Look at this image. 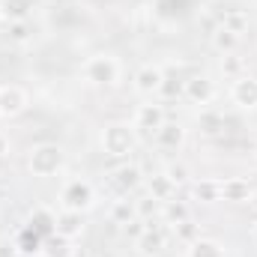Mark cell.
Instances as JSON below:
<instances>
[{
	"instance_id": "1",
	"label": "cell",
	"mask_w": 257,
	"mask_h": 257,
	"mask_svg": "<svg viewBox=\"0 0 257 257\" xmlns=\"http://www.w3.org/2000/svg\"><path fill=\"white\" fill-rule=\"evenodd\" d=\"M81 78L90 84V87H117L120 78H123V63L120 57L108 54V51H99V54H90L84 63H81Z\"/></svg>"
},
{
	"instance_id": "2",
	"label": "cell",
	"mask_w": 257,
	"mask_h": 257,
	"mask_svg": "<svg viewBox=\"0 0 257 257\" xmlns=\"http://www.w3.org/2000/svg\"><path fill=\"white\" fill-rule=\"evenodd\" d=\"M99 144H102L105 156H111V159H128L135 153V147H138V132L126 120H114V123L102 126Z\"/></svg>"
},
{
	"instance_id": "3",
	"label": "cell",
	"mask_w": 257,
	"mask_h": 257,
	"mask_svg": "<svg viewBox=\"0 0 257 257\" xmlns=\"http://www.w3.org/2000/svg\"><path fill=\"white\" fill-rule=\"evenodd\" d=\"M63 165H66V153L60 144H36L27 153V171L39 180L57 177L63 171Z\"/></svg>"
},
{
	"instance_id": "4",
	"label": "cell",
	"mask_w": 257,
	"mask_h": 257,
	"mask_svg": "<svg viewBox=\"0 0 257 257\" xmlns=\"http://www.w3.org/2000/svg\"><path fill=\"white\" fill-rule=\"evenodd\" d=\"M60 209H69V212H90L96 206V189L90 180H69L63 189H60Z\"/></svg>"
},
{
	"instance_id": "5",
	"label": "cell",
	"mask_w": 257,
	"mask_h": 257,
	"mask_svg": "<svg viewBox=\"0 0 257 257\" xmlns=\"http://www.w3.org/2000/svg\"><path fill=\"white\" fill-rule=\"evenodd\" d=\"M165 69L159 63H144L138 66V72H135V78H132V90L138 93V96H144V99H153L156 93H162L165 90Z\"/></svg>"
},
{
	"instance_id": "6",
	"label": "cell",
	"mask_w": 257,
	"mask_h": 257,
	"mask_svg": "<svg viewBox=\"0 0 257 257\" xmlns=\"http://www.w3.org/2000/svg\"><path fill=\"white\" fill-rule=\"evenodd\" d=\"M168 123V114H165V105H159V102H144V105H138L135 108V117H132V126L135 132H144V135H156L159 128Z\"/></svg>"
},
{
	"instance_id": "7",
	"label": "cell",
	"mask_w": 257,
	"mask_h": 257,
	"mask_svg": "<svg viewBox=\"0 0 257 257\" xmlns=\"http://www.w3.org/2000/svg\"><path fill=\"white\" fill-rule=\"evenodd\" d=\"M183 96H186L189 105L209 108V105L215 102V96H218V87H215V81L206 78V75H192V78L183 84Z\"/></svg>"
},
{
	"instance_id": "8",
	"label": "cell",
	"mask_w": 257,
	"mask_h": 257,
	"mask_svg": "<svg viewBox=\"0 0 257 257\" xmlns=\"http://www.w3.org/2000/svg\"><path fill=\"white\" fill-rule=\"evenodd\" d=\"M27 108H30V96H27L24 87H18V84L0 87V117H3V120L21 117Z\"/></svg>"
},
{
	"instance_id": "9",
	"label": "cell",
	"mask_w": 257,
	"mask_h": 257,
	"mask_svg": "<svg viewBox=\"0 0 257 257\" xmlns=\"http://www.w3.org/2000/svg\"><path fill=\"white\" fill-rule=\"evenodd\" d=\"M135 248L141 257H162L168 248V230L162 224H147V230L135 239Z\"/></svg>"
},
{
	"instance_id": "10",
	"label": "cell",
	"mask_w": 257,
	"mask_h": 257,
	"mask_svg": "<svg viewBox=\"0 0 257 257\" xmlns=\"http://www.w3.org/2000/svg\"><path fill=\"white\" fill-rule=\"evenodd\" d=\"M108 180H111V186L117 189V194L128 197L135 189H141V183H144V174H141V168H138V165L123 162V165H117V168L108 174Z\"/></svg>"
},
{
	"instance_id": "11",
	"label": "cell",
	"mask_w": 257,
	"mask_h": 257,
	"mask_svg": "<svg viewBox=\"0 0 257 257\" xmlns=\"http://www.w3.org/2000/svg\"><path fill=\"white\" fill-rule=\"evenodd\" d=\"M230 102L239 111H257V78L254 75H242L230 84Z\"/></svg>"
},
{
	"instance_id": "12",
	"label": "cell",
	"mask_w": 257,
	"mask_h": 257,
	"mask_svg": "<svg viewBox=\"0 0 257 257\" xmlns=\"http://www.w3.org/2000/svg\"><path fill=\"white\" fill-rule=\"evenodd\" d=\"M251 194H254V189H251V183L245 177L221 180V200H227V203H248Z\"/></svg>"
},
{
	"instance_id": "13",
	"label": "cell",
	"mask_w": 257,
	"mask_h": 257,
	"mask_svg": "<svg viewBox=\"0 0 257 257\" xmlns=\"http://www.w3.org/2000/svg\"><path fill=\"white\" fill-rule=\"evenodd\" d=\"M156 144H159V150H168V153H177V150H183V144H186V128L180 126V123H165V126L159 128L156 135Z\"/></svg>"
},
{
	"instance_id": "14",
	"label": "cell",
	"mask_w": 257,
	"mask_h": 257,
	"mask_svg": "<svg viewBox=\"0 0 257 257\" xmlns=\"http://www.w3.org/2000/svg\"><path fill=\"white\" fill-rule=\"evenodd\" d=\"M147 197H153V200H159V203L174 200V197H177V186H174V180H171L165 171L153 174V177L147 180Z\"/></svg>"
},
{
	"instance_id": "15",
	"label": "cell",
	"mask_w": 257,
	"mask_h": 257,
	"mask_svg": "<svg viewBox=\"0 0 257 257\" xmlns=\"http://www.w3.org/2000/svg\"><path fill=\"white\" fill-rule=\"evenodd\" d=\"M192 200L203 203V206L218 203V200H221V180H215V177H203V180H197V183L192 186Z\"/></svg>"
},
{
	"instance_id": "16",
	"label": "cell",
	"mask_w": 257,
	"mask_h": 257,
	"mask_svg": "<svg viewBox=\"0 0 257 257\" xmlns=\"http://www.w3.org/2000/svg\"><path fill=\"white\" fill-rule=\"evenodd\" d=\"M84 215L81 212H69V209H60L57 212V227H54V233H60V236H66V239H78L81 233H84Z\"/></svg>"
},
{
	"instance_id": "17",
	"label": "cell",
	"mask_w": 257,
	"mask_h": 257,
	"mask_svg": "<svg viewBox=\"0 0 257 257\" xmlns=\"http://www.w3.org/2000/svg\"><path fill=\"white\" fill-rule=\"evenodd\" d=\"M15 245H18L21 257H36V254H42V248H45V236L24 224V227L15 233Z\"/></svg>"
},
{
	"instance_id": "18",
	"label": "cell",
	"mask_w": 257,
	"mask_h": 257,
	"mask_svg": "<svg viewBox=\"0 0 257 257\" xmlns=\"http://www.w3.org/2000/svg\"><path fill=\"white\" fill-rule=\"evenodd\" d=\"M27 227H33L36 233H42L45 239L54 233V227H57V212L54 209H48V206H36L30 215H27Z\"/></svg>"
},
{
	"instance_id": "19",
	"label": "cell",
	"mask_w": 257,
	"mask_h": 257,
	"mask_svg": "<svg viewBox=\"0 0 257 257\" xmlns=\"http://www.w3.org/2000/svg\"><path fill=\"white\" fill-rule=\"evenodd\" d=\"M0 15L6 24H21L33 15V0H0Z\"/></svg>"
},
{
	"instance_id": "20",
	"label": "cell",
	"mask_w": 257,
	"mask_h": 257,
	"mask_svg": "<svg viewBox=\"0 0 257 257\" xmlns=\"http://www.w3.org/2000/svg\"><path fill=\"white\" fill-rule=\"evenodd\" d=\"M239 39H242V36L230 33L224 24H215V27H212V33H209V45H212L218 54H233V51H236V45H239Z\"/></svg>"
},
{
	"instance_id": "21",
	"label": "cell",
	"mask_w": 257,
	"mask_h": 257,
	"mask_svg": "<svg viewBox=\"0 0 257 257\" xmlns=\"http://www.w3.org/2000/svg\"><path fill=\"white\" fill-rule=\"evenodd\" d=\"M186 257H227V248L212 236H200L192 245H186Z\"/></svg>"
},
{
	"instance_id": "22",
	"label": "cell",
	"mask_w": 257,
	"mask_h": 257,
	"mask_svg": "<svg viewBox=\"0 0 257 257\" xmlns=\"http://www.w3.org/2000/svg\"><path fill=\"white\" fill-rule=\"evenodd\" d=\"M197 126H200V135L206 138H218L224 132V114L215 111V108H200L197 114Z\"/></svg>"
},
{
	"instance_id": "23",
	"label": "cell",
	"mask_w": 257,
	"mask_h": 257,
	"mask_svg": "<svg viewBox=\"0 0 257 257\" xmlns=\"http://www.w3.org/2000/svg\"><path fill=\"white\" fill-rule=\"evenodd\" d=\"M186 218H192V212H189V206L183 203V200H168V203H162V221L165 224H180V221H186Z\"/></svg>"
},
{
	"instance_id": "24",
	"label": "cell",
	"mask_w": 257,
	"mask_h": 257,
	"mask_svg": "<svg viewBox=\"0 0 257 257\" xmlns=\"http://www.w3.org/2000/svg\"><path fill=\"white\" fill-rule=\"evenodd\" d=\"M45 257H75V248H72V239H66L60 233H51L45 239V248H42Z\"/></svg>"
},
{
	"instance_id": "25",
	"label": "cell",
	"mask_w": 257,
	"mask_h": 257,
	"mask_svg": "<svg viewBox=\"0 0 257 257\" xmlns=\"http://www.w3.org/2000/svg\"><path fill=\"white\" fill-rule=\"evenodd\" d=\"M248 21H251V18H248V12H245V9H227V12L221 15V21H218V24H224L230 33L242 36V33L248 30Z\"/></svg>"
},
{
	"instance_id": "26",
	"label": "cell",
	"mask_w": 257,
	"mask_h": 257,
	"mask_svg": "<svg viewBox=\"0 0 257 257\" xmlns=\"http://www.w3.org/2000/svg\"><path fill=\"white\" fill-rule=\"evenodd\" d=\"M108 218H111V224H128L132 218H138V212H135V206L128 203V200H114L111 203V209H108Z\"/></svg>"
},
{
	"instance_id": "27",
	"label": "cell",
	"mask_w": 257,
	"mask_h": 257,
	"mask_svg": "<svg viewBox=\"0 0 257 257\" xmlns=\"http://www.w3.org/2000/svg\"><path fill=\"white\" fill-rule=\"evenodd\" d=\"M171 230H174V236H177V239H180L183 245H192L194 239H200V236H203V233H200V224H194L192 218H186V221L174 224Z\"/></svg>"
},
{
	"instance_id": "28",
	"label": "cell",
	"mask_w": 257,
	"mask_h": 257,
	"mask_svg": "<svg viewBox=\"0 0 257 257\" xmlns=\"http://www.w3.org/2000/svg\"><path fill=\"white\" fill-rule=\"evenodd\" d=\"M135 212H138V218H141V221L153 224V218H162V203H159V200H153V197H144V200H138V203H135Z\"/></svg>"
},
{
	"instance_id": "29",
	"label": "cell",
	"mask_w": 257,
	"mask_h": 257,
	"mask_svg": "<svg viewBox=\"0 0 257 257\" xmlns=\"http://www.w3.org/2000/svg\"><path fill=\"white\" fill-rule=\"evenodd\" d=\"M221 72H224V78L236 81V78L245 75V60L236 57V51H233V54H221Z\"/></svg>"
},
{
	"instance_id": "30",
	"label": "cell",
	"mask_w": 257,
	"mask_h": 257,
	"mask_svg": "<svg viewBox=\"0 0 257 257\" xmlns=\"http://www.w3.org/2000/svg\"><path fill=\"white\" fill-rule=\"evenodd\" d=\"M165 174L174 180V186H177V189H183V186L189 183V177H192V174H189V168H186L183 162H174V165H168V168H165Z\"/></svg>"
},
{
	"instance_id": "31",
	"label": "cell",
	"mask_w": 257,
	"mask_h": 257,
	"mask_svg": "<svg viewBox=\"0 0 257 257\" xmlns=\"http://www.w3.org/2000/svg\"><path fill=\"white\" fill-rule=\"evenodd\" d=\"M9 39H12V42H27V39H30L27 21H21V24H9Z\"/></svg>"
},
{
	"instance_id": "32",
	"label": "cell",
	"mask_w": 257,
	"mask_h": 257,
	"mask_svg": "<svg viewBox=\"0 0 257 257\" xmlns=\"http://www.w3.org/2000/svg\"><path fill=\"white\" fill-rule=\"evenodd\" d=\"M144 230H147V221H141V218H132L128 224H123V233H126V236H132V239H138Z\"/></svg>"
},
{
	"instance_id": "33",
	"label": "cell",
	"mask_w": 257,
	"mask_h": 257,
	"mask_svg": "<svg viewBox=\"0 0 257 257\" xmlns=\"http://www.w3.org/2000/svg\"><path fill=\"white\" fill-rule=\"evenodd\" d=\"M0 257H21L18 245H15V236H6V239H0Z\"/></svg>"
},
{
	"instance_id": "34",
	"label": "cell",
	"mask_w": 257,
	"mask_h": 257,
	"mask_svg": "<svg viewBox=\"0 0 257 257\" xmlns=\"http://www.w3.org/2000/svg\"><path fill=\"white\" fill-rule=\"evenodd\" d=\"M9 150H12V144H9V138L0 132V159H6V156H9Z\"/></svg>"
},
{
	"instance_id": "35",
	"label": "cell",
	"mask_w": 257,
	"mask_h": 257,
	"mask_svg": "<svg viewBox=\"0 0 257 257\" xmlns=\"http://www.w3.org/2000/svg\"><path fill=\"white\" fill-rule=\"evenodd\" d=\"M248 206H251V209H254V215H257V192L251 194V200H248Z\"/></svg>"
},
{
	"instance_id": "36",
	"label": "cell",
	"mask_w": 257,
	"mask_h": 257,
	"mask_svg": "<svg viewBox=\"0 0 257 257\" xmlns=\"http://www.w3.org/2000/svg\"><path fill=\"white\" fill-rule=\"evenodd\" d=\"M251 239H254V245H257V224L251 227Z\"/></svg>"
},
{
	"instance_id": "37",
	"label": "cell",
	"mask_w": 257,
	"mask_h": 257,
	"mask_svg": "<svg viewBox=\"0 0 257 257\" xmlns=\"http://www.w3.org/2000/svg\"><path fill=\"white\" fill-rule=\"evenodd\" d=\"M0 24H6V21H3V15H0Z\"/></svg>"
},
{
	"instance_id": "38",
	"label": "cell",
	"mask_w": 257,
	"mask_h": 257,
	"mask_svg": "<svg viewBox=\"0 0 257 257\" xmlns=\"http://www.w3.org/2000/svg\"><path fill=\"white\" fill-rule=\"evenodd\" d=\"M254 162H257V153H254Z\"/></svg>"
}]
</instances>
